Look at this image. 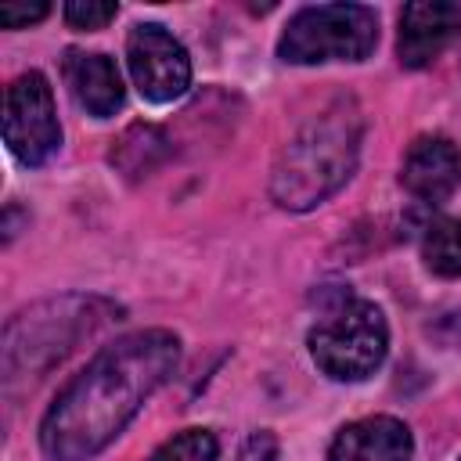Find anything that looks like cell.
<instances>
[{"instance_id": "6da1fadb", "label": "cell", "mask_w": 461, "mask_h": 461, "mask_svg": "<svg viewBox=\"0 0 461 461\" xmlns=\"http://www.w3.org/2000/svg\"><path fill=\"white\" fill-rule=\"evenodd\" d=\"M180 339L166 328H148L104 346L47 407L40 447L50 461L97 457L144 400L176 371Z\"/></svg>"}, {"instance_id": "7a4b0ae2", "label": "cell", "mask_w": 461, "mask_h": 461, "mask_svg": "<svg viewBox=\"0 0 461 461\" xmlns=\"http://www.w3.org/2000/svg\"><path fill=\"white\" fill-rule=\"evenodd\" d=\"M360 112L349 101L328 104L321 115H313L281 151L270 194L285 209H313L324 198H331L357 166L360 151Z\"/></svg>"}, {"instance_id": "3957f363", "label": "cell", "mask_w": 461, "mask_h": 461, "mask_svg": "<svg viewBox=\"0 0 461 461\" xmlns=\"http://www.w3.org/2000/svg\"><path fill=\"white\" fill-rule=\"evenodd\" d=\"M378 43V14L364 4L303 7L277 40V58L292 65L364 61Z\"/></svg>"}, {"instance_id": "277c9868", "label": "cell", "mask_w": 461, "mask_h": 461, "mask_svg": "<svg viewBox=\"0 0 461 461\" xmlns=\"http://www.w3.org/2000/svg\"><path fill=\"white\" fill-rule=\"evenodd\" d=\"M310 357L313 364L335 382H360L367 378L389 349V328L375 303L349 299L339 303L313 331H310Z\"/></svg>"}, {"instance_id": "5b68a950", "label": "cell", "mask_w": 461, "mask_h": 461, "mask_svg": "<svg viewBox=\"0 0 461 461\" xmlns=\"http://www.w3.org/2000/svg\"><path fill=\"white\" fill-rule=\"evenodd\" d=\"M94 306L97 299H61V303H43L36 310L18 313L7 328V346H4L7 375L14 378L18 371H32L65 357L72 342L83 331H90Z\"/></svg>"}, {"instance_id": "8992f818", "label": "cell", "mask_w": 461, "mask_h": 461, "mask_svg": "<svg viewBox=\"0 0 461 461\" xmlns=\"http://www.w3.org/2000/svg\"><path fill=\"white\" fill-rule=\"evenodd\" d=\"M4 140L25 166H43L61 148L50 83L40 72H22L4 97Z\"/></svg>"}, {"instance_id": "52a82bcc", "label": "cell", "mask_w": 461, "mask_h": 461, "mask_svg": "<svg viewBox=\"0 0 461 461\" xmlns=\"http://www.w3.org/2000/svg\"><path fill=\"white\" fill-rule=\"evenodd\" d=\"M126 61H130V76H133L140 97H148L155 104H169V101L184 97L191 86V58H187L184 43L155 22H140L130 29Z\"/></svg>"}, {"instance_id": "ba28073f", "label": "cell", "mask_w": 461, "mask_h": 461, "mask_svg": "<svg viewBox=\"0 0 461 461\" xmlns=\"http://www.w3.org/2000/svg\"><path fill=\"white\" fill-rule=\"evenodd\" d=\"M461 36V7L447 0H414L400 11V61L425 68Z\"/></svg>"}, {"instance_id": "9c48e42d", "label": "cell", "mask_w": 461, "mask_h": 461, "mask_svg": "<svg viewBox=\"0 0 461 461\" xmlns=\"http://www.w3.org/2000/svg\"><path fill=\"white\" fill-rule=\"evenodd\" d=\"M400 184L421 202H432V205L447 202L454 194V187L461 184V151H457V144L450 137H439V133L418 137L403 155Z\"/></svg>"}, {"instance_id": "30bf717a", "label": "cell", "mask_w": 461, "mask_h": 461, "mask_svg": "<svg viewBox=\"0 0 461 461\" xmlns=\"http://www.w3.org/2000/svg\"><path fill=\"white\" fill-rule=\"evenodd\" d=\"M411 429L389 414H375L346 425L331 439L328 461H411Z\"/></svg>"}, {"instance_id": "8fae6325", "label": "cell", "mask_w": 461, "mask_h": 461, "mask_svg": "<svg viewBox=\"0 0 461 461\" xmlns=\"http://www.w3.org/2000/svg\"><path fill=\"white\" fill-rule=\"evenodd\" d=\"M65 83L79 108H86L97 119H108L122 104V76L108 54L97 50H65L61 61Z\"/></svg>"}, {"instance_id": "7c38bea8", "label": "cell", "mask_w": 461, "mask_h": 461, "mask_svg": "<svg viewBox=\"0 0 461 461\" xmlns=\"http://www.w3.org/2000/svg\"><path fill=\"white\" fill-rule=\"evenodd\" d=\"M166 155V137L155 130V126H130L115 151H112V162L126 173V176H140V173H151V166Z\"/></svg>"}, {"instance_id": "4fadbf2b", "label": "cell", "mask_w": 461, "mask_h": 461, "mask_svg": "<svg viewBox=\"0 0 461 461\" xmlns=\"http://www.w3.org/2000/svg\"><path fill=\"white\" fill-rule=\"evenodd\" d=\"M425 267L439 277H461V220H439L421 241Z\"/></svg>"}, {"instance_id": "5bb4252c", "label": "cell", "mask_w": 461, "mask_h": 461, "mask_svg": "<svg viewBox=\"0 0 461 461\" xmlns=\"http://www.w3.org/2000/svg\"><path fill=\"white\" fill-rule=\"evenodd\" d=\"M216 454H220V443L209 429H187L166 439L148 461H216Z\"/></svg>"}, {"instance_id": "9a60e30c", "label": "cell", "mask_w": 461, "mask_h": 461, "mask_svg": "<svg viewBox=\"0 0 461 461\" xmlns=\"http://www.w3.org/2000/svg\"><path fill=\"white\" fill-rule=\"evenodd\" d=\"M115 4H104V0H72L65 4V22L72 29H104L112 18H115Z\"/></svg>"}, {"instance_id": "2e32d148", "label": "cell", "mask_w": 461, "mask_h": 461, "mask_svg": "<svg viewBox=\"0 0 461 461\" xmlns=\"http://www.w3.org/2000/svg\"><path fill=\"white\" fill-rule=\"evenodd\" d=\"M50 7L47 4H0V25L7 29H22L29 22H40Z\"/></svg>"}, {"instance_id": "e0dca14e", "label": "cell", "mask_w": 461, "mask_h": 461, "mask_svg": "<svg viewBox=\"0 0 461 461\" xmlns=\"http://www.w3.org/2000/svg\"><path fill=\"white\" fill-rule=\"evenodd\" d=\"M277 457V439L274 432H252L241 447V461H274Z\"/></svg>"}]
</instances>
